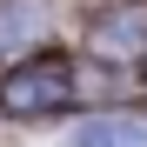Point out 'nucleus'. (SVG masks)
Returning a JSON list of instances; mask_svg holds the SVG:
<instances>
[{"label":"nucleus","mask_w":147,"mask_h":147,"mask_svg":"<svg viewBox=\"0 0 147 147\" xmlns=\"http://www.w3.org/2000/svg\"><path fill=\"white\" fill-rule=\"evenodd\" d=\"M67 94H74L67 60H20L0 80V107L7 114H54V107H67Z\"/></svg>","instance_id":"nucleus-1"},{"label":"nucleus","mask_w":147,"mask_h":147,"mask_svg":"<svg viewBox=\"0 0 147 147\" xmlns=\"http://www.w3.org/2000/svg\"><path fill=\"white\" fill-rule=\"evenodd\" d=\"M94 54H100V60H134V54H147V7L107 13L100 27H94Z\"/></svg>","instance_id":"nucleus-2"},{"label":"nucleus","mask_w":147,"mask_h":147,"mask_svg":"<svg viewBox=\"0 0 147 147\" xmlns=\"http://www.w3.org/2000/svg\"><path fill=\"white\" fill-rule=\"evenodd\" d=\"M67 147H147V120L134 114H100V120H80L67 134Z\"/></svg>","instance_id":"nucleus-3"},{"label":"nucleus","mask_w":147,"mask_h":147,"mask_svg":"<svg viewBox=\"0 0 147 147\" xmlns=\"http://www.w3.org/2000/svg\"><path fill=\"white\" fill-rule=\"evenodd\" d=\"M47 34V0H0V54H20Z\"/></svg>","instance_id":"nucleus-4"}]
</instances>
